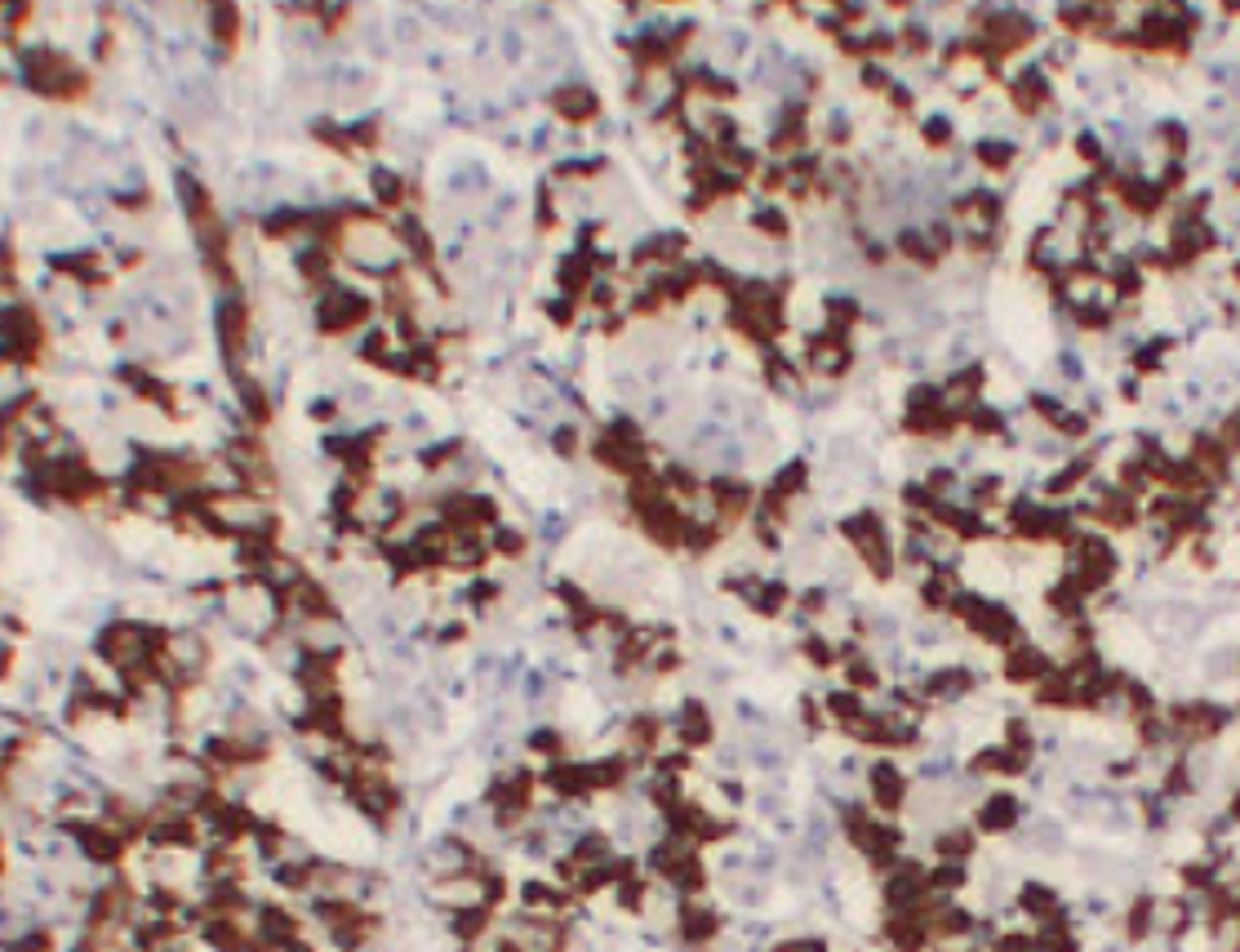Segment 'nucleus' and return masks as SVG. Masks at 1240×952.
<instances>
[{"label":"nucleus","mask_w":1240,"mask_h":952,"mask_svg":"<svg viewBox=\"0 0 1240 952\" xmlns=\"http://www.w3.org/2000/svg\"><path fill=\"white\" fill-rule=\"evenodd\" d=\"M841 534H845V543L854 547V557L863 561V566H867L876 579H889V575H894L889 530H885V521H880L871 508L854 512V517H845V521H841Z\"/></svg>","instance_id":"nucleus-1"},{"label":"nucleus","mask_w":1240,"mask_h":952,"mask_svg":"<svg viewBox=\"0 0 1240 952\" xmlns=\"http://www.w3.org/2000/svg\"><path fill=\"white\" fill-rule=\"evenodd\" d=\"M1018 819H1023V801L1014 797V792H991V797H983L978 801V828L983 833H1010V828H1018Z\"/></svg>","instance_id":"nucleus-7"},{"label":"nucleus","mask_w":1240,"mask_h":952,"mask_svg":"<svg viewBox=\"0 0 1240 952\" xmlns=\"http://www.w3.org/2000/svg\"><path fill=\"white\" fill-rule=\"evenodd\" d=\"M867 784H871V801H876V810L885 814V819H894V814L903 810V801H907V779H903V771L894 761H876L867 771Z\"/></svg>","instance_id":"nucleus-6"},{"label":"nucleus","mask_w":1240,"mask_h":952,"mask_svg":"<svg viewBox=\"0 0 1240 952\" xmlns=\"http://www.w3.org/2000/svg\"><path fill=\"white\" fill-rule=\"evenodd\" d=\"M365 316H370V299L356 295L347 285H329L321 308H316V321H321L325 334H347L352 325H361Z\"/></svg>","instance_id":"nucleus-4"},{"label":"nucleus","mask_w":1240,"mask_h":952,"mask_svg":"<svg viewBox=\"0 0 1240 952\" xmlns=\"http://www.w3.org/2000/svg\"><path fill=\"white\" fill-rule=\"evenodd\" d=\"M1054 99H1059V94H1054V76L1045 71V63L1018 67V76L1010 81V103H1014L1018 116H1027V120L1045 116V112H1054V107H1059Z\"/></svg>","instance_id":"nucleus-3"},{"label":"nucleus","mask_w":1240,"mask_h":952,"mask_svg":"<svg viewBox=\"0 0 1240 952\" xmlns=\"http://www.w3.org/2000/svg\"><path fill=\"white\" fill-rule=\"evenodd\" d=\"M556 112L564 120H574V125H587V120L600 112V99H596L592 90H583V85H570V90L556 94Z\"/></svg>","instance_id":"nucleus-10"},{"label":"nucleus","mask_w":1240,"mask_h":952,"mask_svg":"<svg viewBox=\"0 0 1240 952\" xmlns=\"http://www.w3.org/2000/svg\"><path fill=\"white\" fill-rule=\"evenodd\" d=\"M681 935H685V939H707V935H716V912H707V908H685Z\"/></svg>","instance_id":"nucleus-14"},{"label":"nucleus","mask_w":1240,"mask_h":952,"mask_svg":"<svg viewBox=\"0 0 1240 952\" xmlns=\"http://www.w3.org/2000/svg\"><path fill=\"white\" fill-rule=\"evenodd\" d=\"M920 139H925L929 148H948V143L956 139V125L948 116H925L920 120Z\"/></svg>","instance_id":"nucleus-15"},{"label":"nucleus","mask_w":1240,"mask_h":952,"mask_svg":"<svg viewBox=\"0 0 1240 952\" xmlns=\"http://www.w3.org/2000/svg\"><path fill=\"white\" fill-rule=\"evenodd\" d=\"M41 343H45V329H41V321H36V312H28V308L9 312V321H5V352H9V361H36Z\"/></svg>","instance_id":"nucleus-5"},{"label":"nucleus","mask_w":1240,"mask_h":952,"mask_svg":"<svg viewBox=\"0 0 1240 952\" xmlns=\"http://www.w3.org/2000/svg\"><path fill=\"white\" fill-rule=\"evenodd\" d=\"M677 735H681L685 748H703V743L711 739V717H707V707H703V703H685Z\"/></svg>","instance_id":"nucleus-11"},{"label":"nucleus","mask_w":1240,"mask_h":952,"mask_svg":"<svg viewBox=\"0 0 1240 952\" xmlns=\"http://www.w3.org/2000/svg\"><path fill=\"white\" fill-rule=\"evenodd\" d=\"M28 85L45 99H76L85 90L80 67L63 50H32L28 54Z\"/></svg>","instance_id":"nucleus-2"},{"label":"nucleus","mask_w":1240,"mask_h":952,"mask_svg":"<svg viewBox=\"0 0 1240 952\" xmlns=\"http://www.w3.org/2000/svg\"><path fill=\"white\" fill-rule=\"evenodd\" d=\"M752 227L760 231V236H769V241H783L792 231V223H788V214L778 210V205H760V210L752 214Z\"/></svg>","instance_id":"nucleus-13"},{"label":"nucleus","mask_w":1240,"mask_h":952,"mask_svg":"<svg viewBox=\"0 0 1240 952\" xmlns=\"http://www.w3.org/2000/svg\"><path fill=\"white\" fill-rule=\"evenodd\" d=\"M974 161L987 169V174H1010L1018 161V143L1005 139V134H987V139L974 143Z\"/></svg>","instance_id":"nucleus-9"},{"label":"nucleus","mask_w":1240,"mask_h":952,"mask_svg":"<svg viewBox=\"0 0 1240 952\" xmlns=\"http://www.w3.org/2000/svg\"><path fill=\"white\" fill-rule=\"evenodd\" d=\"M374 192H378V201H387V205H396L400 201V178L396 174H374Z\"/></svg>","instance_id":"nucleus-16"},{"label":"nucleus","mask_w":1240,"mask_h":952,"mask_svg":"<svg viewBox=\"0 0 1240 952\" xmlns=\"http://www.w3.org/2000/svg\"><path fill=\"white\" fill-rule=\"evenodd\" d=\"M245 334H250V308L240 299H227L218 308V343H223V357L236 361L245 348Z\"/></svg>","instance_id":"nucleus-8"},{"label":"nucleus","mask_w":1240,"mask_h":952,"mask_svg":"<svg viewBox=\"0 0 1240 952\" xmlns=\"http://www.w3.org/2000/svg\"><path fill=\"white\" fill-rule=\"evenodd\" d=\"M210 22H214V41L223 45V50H231V45H236V36H240V9L236 5H214L210 9Z\"/></svg>","instance_id":"nucleus-12"}]
</instances>
